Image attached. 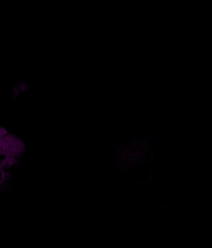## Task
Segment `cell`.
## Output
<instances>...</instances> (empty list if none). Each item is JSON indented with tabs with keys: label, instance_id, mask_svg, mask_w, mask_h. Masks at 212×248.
Here are the masks:
<instances>
[{
	"label": "cell",
	"instance_id": "cell-1",
	"mask_svg": "<svg viewBox=\"0 0 212 248\" xmlns=\"http://www.w3.org/2000/svg\"><path fill=\"white\" fill-rule=\"evenodd\" d=\"M18 86L21 91L26 92L28 89V87L27 86V84L24 82L18 83Z\"/></svg>",
	"mask_w": 212,
	"mask_h": 248
}]
</instances>
